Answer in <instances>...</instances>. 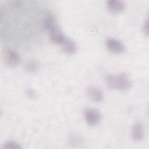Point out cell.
<instances>
[{
	"mask_svg": "<svg viewBox=\"0 0 149 149\" xmlns=\"http://www.w3.org/2000/svg\"><path fill=\"white\" fill-rule=\"evenodd\" d=\"M131 134L134 141H140L143 140L144 135V132L143 126L141 123H136L132 126Z\"/></svg>",
	"mask_w": 149,
	"mask_h": 149,
	"instance_id": "obj_8",
	"label": "cell"
},
{
	"mask_svg": "<svg viewBox=\"0 0 149 149\" xmlns=\"http://www.w3.org/2000/svg\"><path fill=\"white\" fill-rule=\"evenodd\" d=\"M3 148H10V149H20L22 147L16 141H9L3 144L2 147Z\"/></svg>",
	"mask_w": 149,
	"mask_h": 149,
	"instance_id": "obj_11",
	"label": "cell"
},
{
	"mask_svg": "<svg viewBox=\"0 0 149 149\" xmlns=\"http://www.w3.org/2000/svg\"><path fill=\"white\" fill-rule=\"evenodd\" d=\"M88 97L95 102H101L104 99V95L101 90L95 86H89L86 90Z\"/></svg>",
	"mask_w": 149,
	"mask_h": 149,
	"instance_id": "obj_6",
	"label": "cell"
},
{
	"mask_svg": "<svg viewBox=\"0 0 149 149\" xmlns=\"http://www.w3.org/2000/svg\"><path fill=\"white\" fill-rule=\"evenodd\" d=\"M148 20H146V22L144 23V24L143 26V31L146 36H148Z\"/></svg>",
	"mask_w": 149,
	"mask_h": 149,
	"instance_id": "obj_13",
	"label": "cell"
},
{
	"mask_svg": "<svg viewBox=\"0 0 149 149\" xmlns=\"http://www.w3.org/2000/svg\"><path fill=\"white\" fill-rule=\"evenodd\" d=\"M3 58L4 62L10 66H16L20 61V56L19 53L10 48H8L3 51Z\"/></svg>",
	"mask_w": 149,
	"mask_h": 149,
	"instance_id": "obj_1",
	"label": "cell"
},
{
	"mask_svg": "<svg viewBox=\"0 0 149 149\" xmlns=\"http://www.w3.org/2000/svg\"><path fill=\"white\" fill-rule=\"evenodd\" d=\"M105 44L108 49L113 54H122L125 50L123 44L120 41L115 38H109L107 39Z\"/></svg>",
	"mask_w": 149,
	"mask_h": 149,
	"instance_id": "obj_3",
	"label": "cell"
},
{
	"mask_svg": "<svg viewBox=\"0 0 149 149\" xmlns=\"http://www.w3.org/2000/svg\"><path fill=\"white\" fill-rule=\"evenodd\" d=\"M132 85V82L129 76L125 73L116 75V89L120 91L129 90Z\"/></svg>",
	"mask_w": 149,
	"mask_h": 149,
	"instance_id": "obj_4",
	"label": "cell"
},
{
	"mask_svg": "<svg viewBox=\"0 0 149 149\" xmlns=\"http://www.w3.org/2000/svg\"><path fill=\"white\" fill-rule=\"evenodd\" d=\"M44 27L49 31H50L51 30H52L53 29L58 26L55 18L53 16H51L47 17L44 20Z\"/></svg>",
	"mask_w": 149,
	"mask_h": 149,
	"instance_id": "obj_10",
	"label": "cell"
},
{
	"mask_svg": "<svg viewBox=\"0 0 149 149\" xmlns=\"http://www.w3.org/2000/svg\"><path fill=\"white\" fill-rule=\"evenodd\" d=\"M107 6L111 12L119 13L125 9V4L122 1L109 0L107 2Z\"/></svg>",
	"mask_w": 149,
	"mask_h": 149,
	"instance_id": "obj_7",
	"label": "cell"
},
{
	"mask_svg": "<svg viewBox=\"0 0 149 149\" xmlns=\"http://www.w3.org/2000/svg\"><path fill=\"white\" fill-rule=\"evenodd\" d=\"M49 37L52 42L58 45H62L67 38L59 29L58 26L49 31Z\"/></svg>",
	"mask_w": 149,
	"mask_h": 149,
	"instance_id": "obj_5",
	"label": "cell"
},
{
	"mask_svg": "<svg viewBox=\"0 0 149 149\" xmlns=\"http://www.w3.org/2000/svg\"><path fill=\"white\" fill-rule=\"evenodd\" d=\"M38 65L36 62H30L26 65V70L29 72H34L38 69Z\"/></svg>",
	"mask_w": 149,
	"mask_h": 149,
	"instance_id": "obj_12",
	"label": "cell"
},
{
	"mask_svg": "<svg viewBox=\"0 0 149 149\" xmlns=\"http://www.w3.org/2000/svg\"><path fill=\"white\" fill-rule=\"evenodd\" d=\"M27 94H28L29 97L30 96V95H31V97H34L35 96V93H34L32 90H28L27 91Z\"/></svg>",
	"mask_w": 149,
	"mask_h": 149,
	"instance_id": "obj_14",
	"label": "cell"
},
{
	"mask_svg": "<svg viewBox=\"0 0 149 149\" xmlns=\"http://www.w3.org/2000/svg\"><path fill=\"white\" fill-rule=\"evenodd\" d=\"M61 45L63 51L68 54H73L77 50L75 42L69 38H66Z\"/></svg>",
	"mask_w": 149,
	"mask_h": 149,
	"instance_id": "obj_9",
	"label": "cell"
},
{
	"mask_svg": "<svg viewBox=\"0 0 149 149\" xmlns=\"http://www.w3.org/2000/svg\"><path fill=\"white\" fill-rule=\"evenodd\" d=\"M84 118L88 125L94 126L100 122L101 115L98 111L95 109L87 108L84 111Z\"/></svg>",
	"mask_w": 149,
	"mask_h": 149,
	"instance_id": "obj_2",
	"label": "cell"
}]
</instances>
